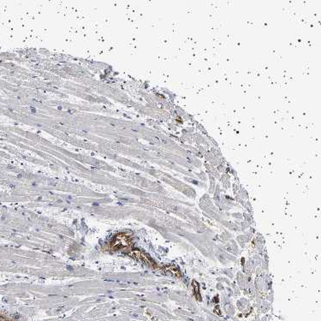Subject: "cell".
<instances>
[{
  "label": "cell",
  "mask_w": 321,
  "mask_h": 321,
  "mask_svg": "<svg viewBox=\"0 0 321 321\" xmlns=\"http://www.w3.org/2000/svg\"><path fill=\"white\" fill-rule=\"evenodd\" d=\"M0 321H12L9 318H6V317H4V316L0 315Z\"/></svg>",
  "instance_id": "obj_2"
},
{
  "label": "cell",
  "mask_w": 321,
  "mask_h": 321,
  "mask_svg": "<svg viewBox=\"0 0 321 321\" xmlns=\"http://www.w3.org/2000/svg\"><path fill=\"white\" fill-rule=\"evenodd\" d=\"M132 244V239L130 236L127 233H118L114 236L109 243V248L112 251H118L121 249L130 247Z\"/></svg>",
  "instance_id": "obj_1"
}]
</instances>
